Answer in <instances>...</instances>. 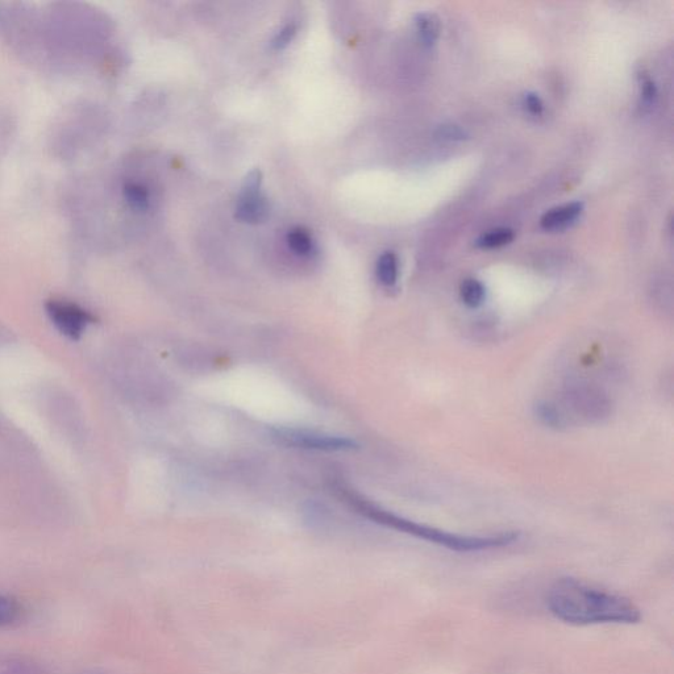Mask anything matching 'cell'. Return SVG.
Wrapping results in <instances>:
<instances>
[{"mask_svg": "<svg viewBox=\"0 0 674 674\" xmlns=\"http://www.w3.org/2000/svg\"><path fill=\"white\" fill-rule=\"evenodd\" d=\"M547 606L553 617L573 626L642 621V611L631 599L572 577L560 578L551 586Z\"/></svg>", "mask_w": 674, "mask_h": 674, "instance_id": "6da1fadb", "label": "cell"}, {"mask_svg": "<svg viewBox=\"0 0 674 674\" xmlns=\"http://www.w3.org/2000/svg\"><path fill=\"white\" fill-rule=\"evenodd\" d=\"M349 502L365 515L366 518L382 524V526L394 528V530L405 532L407 535H413L415 538L426 540V542L440 545L456 552H480L488 549L506 547L519 539L518 532H503V534L492 536H463L451 534V532L441 531L438 528L426 526L413 522V520L398 517L372 505V503L357 498L348 493Z\"/></svg>", "mask_w": 674, "mask_h": 674, "instance_id": "7a4b0ae2", "label": "cell"}, {"mask_svg": "<svg viewBox=\"0 0 674 674\" xmlns=\"http://www.w3.org/2000/svg\"><path fill=\"white\" fill-rule=\"evenodd\" d=\"M273 439L286 447L314 449V451H352L359 447L355 440L299 430H274Z\"/></svg>", "mask_w": 674, "mask_h": 674, "instance_id": "3957f363", "label": "cell"}, {"mask_svg": "<svg viewBox=\"0 0 674 674\" xmlns=\"http://www.w3.org/2000/svg\"><path fill=\"white\" fill-rule=\"evenodd\" d=\"M567 399L572 409L588 420H602L610 413L609 398L602 393V390L588 382L569 384Z\"/></svg>", "mask_w": 674, "mask_h": 674, "instance_id": "277c9868", "label": "cell"}, {"mask_svg": "<svg viewBox=\"0 0 674 674\" xmlns=\"http://www.w3.org/2000/svg\"><path fill=\"white\" fill-rule=\"evenodd\" d=\"M269 215V205L261 194L260 170H253L244 182L243 191L236 206V219L240 222L256 224L264 222Z\"/></svg>", "mask_w": 674, "mask_h": 674, "instance_id": "5b68a950", "label": "cell"}, {"mask_svg": "<svg viewBox=\"0 0 674 674\" xmlns=\"http://www.w3.org/2000/svg\"><path fill=\"white\" fill-rule=\"evenodd\" d=\"M47 310L58 330L73 339L81 336L93 320L85 310L72 303L52 301L48 303Z\"/></svg>", "mask_w": 674, "mask_h": 674, "instance_id": "8992f818", "label": "cell"}, {"mask_svg": "<svg viewBox=\"0 0 674 674\" xmlns=\"http://www.w3.org/2000/svg\"><path fill=\"white\" fill-rule=\"evenodd\" d=\"M584 205L580 202L552 208L545 212L540 224L545 231H561L571 226L582 214Z\"/></svg>", "mask_w": 674, "mask_h": 674, "instance_id": "52a82bcc", "label": "cell"}, {"mask_svg": "<svg viewBox=\"0 0 674 674\" xmlns=\"http://www.w3.org/2000/svg\"><path fill=\"white\" fill-rule=\"evenodd\" d=\"M286 241L294 255L305 257V259L316 255L314 240H312L309 232L303 230V228H294V230L289 231Z\"/></svg>", "mask_w": 674, "mask_h": 674, "instance_id": "ba28073f", "label": "cell"}, {"mask_svg": "<svg viewBox=\"0 0 674 674\" xmlns=\"http://www.w3.org/2000/svg\"><path fill=\"white\" fill-rule=\"evenodd\" d=\"M461 299L470 309H477L486 298V289L482 282L476 278H468L460 286Z\"/></svg>", "mask_w": 674, "mask_h": 674, "instance_id": "9c48e42d", "label": "cell"}, {"mask_svg": "<svg viewBox=\"0 0 674 674\" xmlns=\"http://www.w3.org/2000/svg\"><path fill=\"white\" fill-rule=\"evenodd\" d=\"M377 278L384 286H394L398 280V259L393 252H385L377 262Z\"/></svg>", "mask_w": 674, "mask_h": 674, "instance_id": "30bf717a", "label": "cell"}, {"mask_svg": "<svg viewBox=\"0 0 674 674\" xmlns=\"http://www.w3.org/2000/svg\"><path fill=\"white\" fill-rule=\"evenodd\" d=\"M416 29H418L420 40L431 47L440 35L439 19L432 14H420L416 18Z\"/></svg>", "mask_w": 674, "mask_h": 674, "instance_id": "8fae6325", "label": "cell"}, {"mask_svg": "<svg viewBox=\"0 0 674 674\" xmlns=\"http://www.w3.org/2000/svg\"><path fill=\"white\" fill-rule=\"evenodd\" d=\"M535 415L540 422L549 428L560 430L565 426V418L560 410L551 402L542 401L535 406Z\"/></svg>", "mask_w": 674, "mask_h": 674, "instance_id": "7c38bea8", "label": "cell"}, {"mask_svg": "<svg viewBox=\"0 0 674 674\" xmlns=\"http://www.w3.org/2000/svg\"><path fill=\"white\" fill-rule=\"evenodd\" d=\"M514 240V231L510 228H497V230L486 232L477 240L478 247L482 249H494L505 247Z\"/></svg>", "mask_w": 674, "mask_h": 674, "instance_id": "4fadbf2b", "label": "cell"}, {"mask_svg": "<svg viewBox=\"0 0 674 674\" xmlns=\"http://www.w3.org/2000/svg\"><path fill=\"white\" fill-rule=\"evenodd\" d=\"M124 198L132 208L135 210L144 211L149 206V194L144 186L139 183H127L124 186Z\"/></svg>", "mask_w": 674, "mask_h": 674, "instance_id": "5bb4252c", "label": "cell"}, {"mask_svg": "<svg viewBox=\"0 0 674 674\" xmlns=\"http://www.w3.org/2000/svg\"><path fill=\"white\" fill-rule=\"evenodd\" d=\"M20 606L14 599L0 594V627L7 626L19 617Z\"/></svg>", "mask_w": 674, "mask_h": 674, "instance_id": "9a60e30c", "label": "cell"}, {"mask_svg": "<svg viewBox=\"0 0 674 674\" xmlns=\"http://www.w3.org/2000/svg\"><path fill=\"white\" fill-rule=\"evenodd\" d=\"M295 33H297V26L295 24H287L280 32L277 33L272 41V48L274 51H281L291 43V40L294 39Z\"/></svg>", "mask_w": 674, "mask_h": 674, "instance_id": "2e32d148", "label": "cell"}, {"mask_svg": "<svg viewBox=\"0 0 674 674\" xmlns=\"http://www.w3.org/2000/svg\"><path fill=\"white\" fill-rule=\"evenodd\" d=\"M465 132L457 126H443L439 128V137L449 141H460L465 139Z\"/></svg>", "mask_w": 674, "mask_h": 674, "instance_id": "e0dca14e", "label": "cell"}, {"mask_svg": "<svg viewBox=\"0 0 674 674\" xmlns=\"http://www.w3.org/2000/svg\"><path fill=\"white\" fill-rule=\"evenodd\" d=\"M524 106H526L528 112L532 115H542L544 110V104L542 99L536 94H527L524 97Z\"/></svg>", "mask_w": 674, "mask_h": 674, "instance_id": "ac0fdd59", "label": "cell"}, {"mask_svg": "<svg viewBox=\"0 0 674 674\" xmlns=\"http://www.w3.org/2000/svg\"><path fill=\"white\" fill-rule=\"evenodd\" d=\"M643 99L646 103H652L656 97V87L651 81L643 83Z\"/></svg>", "mask_w": 674, "mask_h": 674, "instance_id": "d6986e66", "label": "cell"}]
</instances>
